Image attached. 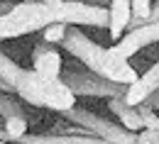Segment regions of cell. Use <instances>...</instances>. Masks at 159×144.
<instances>
[{
    "instance_id": "6da1fadb",
    "label": "cell",
    "mask_w": 159,
    "mask_h": 144,
    "mask_svg": "<svg viewBox=\"0 0 159 144\" xmlns=\"http://www.w3.org/2000/svg\"><path fill=\"white\" fill-rule=\"evenodd\" d=\"M64 49L69 54H74L76 59H81V63H86L93 73H98L100 78H105L110 83L127 88L130 83H135L139 78V73L127 63V59H122L118 54H113L110 49L96 44L91 37H86L76 27H69L66 39H64Z\"/></svg>"
},
{
    "instance_id": "7a4b0ae2",
    "label": "cell",
    "mask_w": 159,
    "mask_h": 144,
    "mask_svg": "<svg viewBox=\"0 0 159 144\" xmlns=\"http://www.w3.org/2000/svg\"><path fill=\"white\" fill-rule=\"evenodd\" d=\"M12 90H17L22 100L37 107H49L54 112H69L76 107V93L69 88V83L61 78H44L34 71L22 68Z\"/></svg>"
},
{
    "instance_id": "3957f363",
    "label": "cell",
    "mask_w": 159,
    "mask_h": 144,
    "mask_svg": "<svg viewBox=\"0 0 159 144\" xmlns=\"http://www.w3.org/2000/svg\"><path fill=\"white\" fill-rule=\"evenodd\" d=\"M54 22H66L71 27L88 24V27H108V10L103 5H91L83 0H61L52 5Z\"/></svg>"
},
{
    "instance_id": "277c9868",
    "label": "cell",
    "mask_w": 159,
    "mask_h": 144,
    "mask_svg": "<svg viewBox=\"0 0 159 144\" xmlns=\"http://www.w3.org/2000/svg\"><path fill=\"white\" fill-rule=\"evenodd\" d=\"M71 122H79L86 132H91V134H96L100 139H105V142L110 144H137V132H130V129H125V127H118V124H110L105 122V120H100L96 115H91V112H86V110H69V112H64Z\"/></svg>"
},
{
    "instance_id": "5b68a950",
    "label": "cell",
    "mask_w": 159,
    "mask_h": 144,
    "mask_svg": "<svg viewBox=\"0 0 159 144\" xmlns=\"http://www.w3.org/2000/svg\"><path fill=\"white\" fill-rule=\"evenodd\" d=\"M154 41H159V22H144V24H139L135 29L125 32L118 41H113L110 51L122 56V59H130L139 49H144V46H149Z\"/></svg>"
},
{
    "instance_id": "8992f818",
    "label": "cell",
    "mask_w": 159,
    "mask_h": 144,
    "mask_svg": "<svg viewBox=\"0 0 159 144\" xmlns=\"http://www.w3.org/2000/svg\"><path fill=\"white\" fill-rule=\"evenodd\" d=\"M157 90H159V61L154 63V66H149L135 83H130V85L125 88L122 98H125V103H127V105L139 107V105L147 103Z\"/></svg>"
},
{
    "instance_id": "52a82bcc",
    "label": "cell",
    "mask_w": 159,
    "mask_h": 144,
    "mask_svg": "<svg viewBox=\"0 0 159 144\" xmlns=\"http://www.w3.org/2000/svg\"><path fill=\"white\" fill-rule=\"evenodd\" d=\"M66 83H69V88L79 95H120V88L118 83H110L105 81V78H100L98 73H91V76H79V73H69L66 76Z\"/></svg>"
},
{
    "instance_id": "ba28073f",
    "label": "cell",
    "mask_w": 159,
    "mask_h": 144,
    "mask_svg": "<svg viewBox=\"0 0 159 144\" xmlns=\"http://www.w3.org/2000/svg\"><path fill=\"white\" fill-rule=\"evenodd\" d=\"M32 71L44 78H59L61 76V54L54 44H37L32 51Z\"/></svg>"
},
{
    "instance_id": "9c48e42d",
    "label": "cell",
    "mask_w": 159,
    "mask_h": 144,
    "mask_svg": "<svg viewBox=\"0 0 159 144\" xmlns=\"http://www.w3.org/2000/svg\"><path fill=\"white\" fill-rule=\"evenodd\" d=\"M132 22V0H110L108 7V29H110V39L118 41L127 27Z\"/></svg>"
},
{
    "instance_id": "30bf717a",
    "label": "cell",
    "mask_w": 159,
    "mask_h": 144,
    "mask_svg": "<svg viewBox=\"0 0 159 144\" xmlns=\"http://www.w3.org/2000/svg\"><path fill=\"white\" fill-rule=\"evenodd\" d=\"M37 29H42L37 22L30 20V17H22L17 12H12V7H10V12L0 15V39L22 37V34H30V32H37Z\"/></svg>"
},
{
    "instance_id": "8fae6325",
    "label": "cell",
    "mask_w": 159,
    "mask_h": 144,
    "mask_svg": "<svg viewBox=\"0 0 159 144\" xmlns=\"http://www.w3.org/2000/svg\"><path fill=\"white\" fill-rule=\"evenodd\" d=\"M108 105H110V110L120 117V124H122L125 129H130V132L144 129V127H142V117H139V107L127 105V103H125V98H122V93H120V95H113Z\"/></svg>"
},
{
    "instance_id": "7c38bea8",
    "label": "cell",
    "mask_w": 159,
    "mask_h": 144,
    "mask_svg": "<svg viewBox=\"0 0 159 144\" xmlns=\"http://www.w3.org/2000/svg\"><path fill=\"white\" fill-rule=\"evenodd\" d=\"M66 32H69V24L66 22H52L42 29V39L47 44H64L66 39Z\"/></svg>"
},
{
    "instance_id": "4fadbf2b",
    "label": "cell",
    "mask_w": 159,
    "mask_h": 144,
    "mask_svg": "<svg viewBox=\"0 0 159 144\" xmlns=\"http://www.w3.org/2000/svg\"><path fill=\"white\" fill-rule=\"evenodd\" d=\"M152 5H154L152 0H132V17H135V20L130 22V27H132V29H135V27H139L142 22L149 17Z\"/></svg>"
},
{
    "instance_id": "5bb4252c",
    "label": "cell",
    "mask_w": 159,
    "mask_h": 144,
    "mask_svg": "<svg viewBox=\"0 0 159 144\" xmlns=\"http://www.w3.org/2000/svg\"><path fill=\"white\" fill-rule=\"evenodd\" d=\"M139 117H142V127L144 129H152V132H157L159 129V112L152 107V105H139Z\"/></svg>"
},
{
    "instance_id": "9a60e30c",
    "label": "cell",
    "mask_w": 159,
    "mask_h": 144,
    "mask_svg": "<svg viewBox=\"0 0 159 144\" xmlns=\"http://www.w3.org/2000/svg\"><path fill=\"white\" fill-rule=\"evenodd\" d=\"M144 22H159V2L152 5V12H149V17H147ZM144 22H142V24H144Z\"/></svg>"
},
{
    "instance_id": "2e32d148",
    "label": "cell",
    "mask_w": 159,
    "mask_h": 144,
    "mask_svg": "<svg viewBox=\"0 0 159 144\" xmlns=\"http://www.w3.org/2000/svg\"><path fill=\"white\" fill-rule=\"evenodd\" d=\"M144 134H147V139L152 144H159V129L157 132H152V129H144Z\"/></svg>"
},
{
    "instance_id": "e0dca14e",
    "label": "cell",
    "mask_w": 159,
    "mask_h": 144,
    "mask_svg": "<svg viewBox=\"0 0 159 144\" xmlns=\"http://www.w3.org/2000/svg\"><path fill=\"white\" fill-rule=\"evenodd\" d=\"M154 95H157V98H152V100H154V103H152V107H154V110H157V112H159V90H157V93H154Z\"/></svg>"
},
{
    "instance_id": "ac0fdd59",
    "label": "cell",
    "mask_w": 159,
    "mask_h": 144,
    "mask_svg": "<svg viewBox=\"0 0 159 144\" xmlns=\"http://www.w3.org/2000/svg\"><path fill=\"white\" fill-rule=\"evenodd\" d=\"M83 2H91V5H103L105 0H83Z\"/></svg>"
},
{
    "instance_id": "d6986e66",
    "label": "cell",
    "mask_w": 159,
    "mask_h": 144,
    "mask_svg": "<svg viewBox=\"0 0 159 144\" xmlns=\"http://www.w3.org/2000/svg\"><path fill=\"white\" fill-rule=\"evenodd\" d=\"M0 88L5 90V88H10V85H7V83H5V81H2V78H0Z\"/></svg>"
}]
</instances>
